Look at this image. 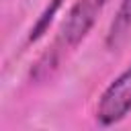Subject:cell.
<instances>
[{
	"label": "cell",
	"instance_id": "cell-1",
	"mask_svg": "<svg viewBox=\"0 0 131 131\" xmlns=\"http://www.w3.org/2000/svg\"><path fill=\"white\" fill-rule=\"evenodd\" d=\"M106 0H76L68 14L63 16L59 29H57V37L51 43V47L33 63L31 68V80L35 82H43L47 78H51L55 74V70L59 68L61 59L66 53L74 51L92 31L98 14L102 12Z\"/></svg>",
	"mask_w": 131,
	"mask_h": 131
},
{
	"label": "cell",
	"instance_id": "cell-3",
	"mask_svg": "<svg viewBox=\"0 0 131 131\" xmlns=\"http://www.w3.org/2000/svg\"><path fill=\"white\" fill-rule=\"evenodd\" d=\"M131 31V0H121L111 25H108V31H106V47L108 49H117L119 45H123V41L127 39Z\"/></svg>",
	"mask_w": 131,
	"mask_h": 131
},
{
	"label": "cell",
	"instance_id": "cell-4",
	"mask_svg": "<svg viewBox=\"0 0 131 131\" xmlns=\"http://www.w3.org/2000/svg\"><path fill=\"white\" fill-rule=\"evenodd\" d=\"M61 4H63V0H49V2H47V6L41 10V14L37 16L35 25L31 27V31H29V35H27V43H37V41L49 31V27H51L55 14L59 12Z\"/></svg>",
	"mask_w": 131,
	"mask_h": 131
},
{
	"label": "cell",
	"instance_id": "cell-2",
	"mask_svg": "<svg viewBox=\"0 0 131 131\" xmlns=\"http://www.w3.org/2000/svg\"><path fill=\"white\" fill-rule=\"evenodd\" d=\"M131 113V61L98 96L94 119L100 127L121 123Z\"/></svg>",
	"mask_w": 131,
	"mask_h": 131
}]
</instances>
